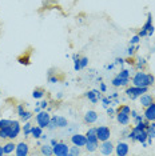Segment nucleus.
Instances as JSON below:
<instances>
[{"label":"nucleus","instance_id":"32","mask_svg":"<svg viewBox=\"0 0 155 156\" xmlns=\"http://www.w3.org/2000/svg\"><path fill=\"white\" fill-rule=\"evenodd\" d=\"M31 118H32V113H31L30 111H24V113L20 116V119H22L23 122H30Z\"/></svg>","mask_w":155,"mask_h":156},{"label":"nucleus","instance_id":"17","mask_svg":"<svg viewBox=\"0 0 155 156\" xmlns=\"http://www.w3.org/2000/svg\"><path fill=\"white\" fill-rule=\"evenodd\" d=\"M96 120H98V112L94 111V109H88L86 112V115H84V122L87 124H94L96 123Z\"/></svg>","mask_w":155,"mask_h":156},{"label":"nucleus","instance_id":"34","mask_svg":"<svg viewBox=\"0 0 155 156\" xmlns=\"http://www.w3.org/2000/svg\"><path fill=\"white\" fill-rule=\"evenodd\" d=\"M17 60H19L20 64H26V66L30 64V56H20Z\"/></svg>","mask_w":155,"mask_h":156},{"label":"nucleus","instance_id":"23","mask_svg":"<svg viewBox=\"0 0 155 156\" xmlns=\"http://www.w3.org/2000/svg\"><path fill=\"white\" fill-rule=\"evenodd\" d=\"M40 154H41V155H45V156H51V155H54V150H52V145H51V144H44V145H41V148H40Z\"/></svg>","mask_w":155,"mask_h":156},{"label":"nucleus","instance_id":"19","mask_svg":"<svg viewBox=\"0 0 155 156\" xmlns=\"http://www.w3.org/2000/svg\"><path fill=\"white\" fill-rule=\"evenodd\" d=\"M116 120H118L119 124L122 126H128L130 123V115L124 112H116Z\"/></svg>","mask_w":155,"mask_h":156},{"label":"nucleus","instance_id":"3","mask_svg":"<svg viewBox=\"0 0 155 156\" xmlns=\"http://www.w3.org/2000/svg\"><path fill=\"white\" fill-rule=\"evenodd\" d=\"M128 83H130V71L128 69H122L111 81V84L114 87H124V86H127Z\"/></svg>","mask_w":155,"mask_h":156},{"label":"nucleus","instance_id":"11","mask_svg":"<svg viewBox=\"0 0 155 156\" xmlns=\"http://www.w3.org/2000/svg\"><path fill=\"white\" fill-rule=\"evenodd\" d=\"M71 143L74 145H78V147H84L87 143V136L82 133H74L71 136Z\"/></svg>","mask_w":155,"mask_h":156},{"label":"nucleus","instance_id":"29","mask_svg":"<svg viewBox=\"0 0 155 156\" xmlns=\"http://www.w3.org/2000/svg\"><path fill=\"white\" fill-rule=\"evenodd\" d=\"M70 155H71V156H78V155H80V147H78V145L70 147Z\"/></svg>","mask_w":155,"mask_h":156},{"label":"nucleus","instance_id":"24","mask_svg":"<svg viewBox=\"0 0 155 156\" xmlns=\"http://www.w3.org/2000/svg\"><path fill=\"white\" fill-rule=\"evenodd\" d=\"M84 147H86V150L88 152H95L98 150V147H99V143H95V141H87Z\"/></svg>","mask_w":155,"mask_h":156},{"label":"nucleus","instance_id":"13","mask_svg":"<svg viewBox=\"0 0 155 156\" xmlns=\"http://www.w3.org/2000/svg\"><path fill=\"white\" fill-rule=\"evenodd\" d=\"M128 151H130V145L124 143V141H119L115 147V154L118 156H126L128 154Z\"/></svg>","mask_w":155,"mask_h":156},{"label":"nucleus","instance_id":"39","mask_svg":"<svg viewBox=\"0 0 155 156\" xmlns=\"http://www.w3.org/2000/svg\"><path fill=\"white\" fill-rule=\"evenodd\" d=\"M136 48H138V47H134V45L131 44V45H130V47L127 48V55H128V56H132V55H134V52H135V49H136Z\"/></svg>","mask_w":155,"mask_h":156},{"label":"nucleus","instance_id":"44","mask_svg":"<svg viewBox=\"0 0 155 156\" xmlns=\"http://www.w3.org/2000/svg\"><path fill=\"white\" fill-rule=\"evenodd\" d=\"M48 81L54 84V83H58V81H59V79H58V77H50V79H48Z\"/></svg>","mask_w":155,"mask_h":156},{"label":"nucleus","instance_id":"42","mask_svg":"<svg viewBox=\"0 0 155 156\" xmlns=\"http://www.w3.org/2000/svg\"><path fill=\"white\" fill-rule=\"evenodd\" d=\"M107 113H108V115H110V116H112V115H114V113H115V109H114V108L107 107Z\"/></svg>","mask_w":155,"mask_h":156},{"label":"nucleus","instance_id":"38","mask_svg":"<svg viewBox=\"0 0 155 156\" xmlns=\"http://www.w3.org/2000/svg\"><path fill=\"white\" fill-rule=\"evenodd\" d=\"M143 120H146V119H144V116H143V115H136L135 118H134V123L138 124V123H140V122H143Z\"/></svg>","mask_w":155,"mask_h":156},{"label":"nucleus","instance_id":"37","mask_svg":"<svg viewBox=\"0 0 155 156\" xmlns=\"http://www.w3.org/2000/svg\"><path fill=\"white\" fill-rule=\"evenodd\" d=\"M139 41H140V36H139V35H135V36L131 37V40H130V44L135 45V44H138Z\"/></svg>","mask_w":155,"mask_h":156},{"label":"nucleus","instance_id":"12","mask_svg":"<svg viewBox=\"0 0 155 156\" xmlns=\"http://www.w3.org/2000/svg\"><path fill=\"white\" fill-rule=\"evenodd\" d=\"M114 144L110 141V139L108 140H104V141H102V145H100V152L103 155L106 156H110L112 152H114Z\"/></svg>","mask_w":155,"mask_h":156},{"label":"nucleus","instance_id":"21","mask_svg":"<svg viewBox=\"0 0 155 156\" xmlns=\"http://www.w3.org/2000/svg\"><path fill=\"white\" fill-rule=\"evenodd\" d=\"M31 135H32L34 139H40L41 135H43V128H41V127H39V126H32Z\"/></svg>","mask_w":155,"mask_h":156},{"label":"nucleus","instance_id":"25","mask_svg":"<svg viewBox=\"0 0 155 156\" xmlns=\"http://www.w3.org/2000/svg\"><path fill=\"white\" fill-rule=\"evenodd\" d=\"M147 133H149V137H151V139L155 137V122L149 123V126H147Z\"/></svg>","mask_w":155,"mask_h":156},{"label":"nucleus","instance_id":"45","mask_svg":"<svg viewBox=\"0 0 155 156\" xmlns=\"http://www.w3.org/2000/svg\"><path fill=\"white\" fill-rule=\"evenodd\" d=\"M123 63H124V60H123L122 58H118L115 60V64H123Z\"/></svg>","mask_w":155,"mask_h":156},{"label":"nucleus","instance_id":"9","mask_svg":"<svg viewBox=\"0 0 155 156\" xmlns=\"http://www.w3.org/2000/svg\"><path fill=\"white\" fill-rule=\"evenodd\" d=\"M52 150H54V155H56V156L70 155V147L66 143H62V141H58V143L52 147Z\"/></svg>","mask_w":155,"mask_h":156},{"label":"nucleus","instance_id":"2","mask_svg":"<svg viewBox=\"0 0 155 156\" xmlns=\"http://www.w3.org/2000/svg\"><path fill=\"white\" fill-rule=\"evenodd\" d=\"M131 140L134 141H139V143H144L149 137V133H147V128H138V127H134V128L130 131L128 136Z\"/></svg>","mask_w":155,"mask_h":156},{"label":"nucleus","instance_id":"6","mask_svg":"<svg viewBox=\"0 0 155 156\" xmlns=\"http://www.w3.org/2000/svg\"><path fill=\"white\" fill-rule=\"evenodd\" d=\"M5 132H7V136H8V139H16L17 136H19L20 131H22V127H20V123L17 122V120H12L11 122V126L8 127V128H4Z\"/></svg>","mask_w":155,"mask_h":156},{"label":"nucleus","instance_id":"4","mask_svg":"<svg viewBox=\"0 0 155 156\" xmlns=\"http://www.w3.org/2000/svg\"><path fill=\"white\" fill-rule=\"evenodd\" d=\"M66 127H68V120L64 116L55 115V116H51V122L48 124L47 128L55 129V128H66Z\"/></svg>","mask_w":155,"mask_h":156},{"label":"nucleus","instance_id":"18","mask_svg":"<svg viewBox=\"0 0 155 156\" xmlns=\"http://www.w3.org/2000/svg\"><path fill=\"white\" fill-rule=\"evenodd\" d=\"M86 98L88 99L91 103H98L102 99V95H100V91L98 90H92V91H88L86 92Z\"/></svg>","mask_w":155,"mask_h":156},{"label":"nucleus","instance_id":"30","mask_svg":"<svg viewBox=\"0 0 155 156\" xmlns=\"http://www.w3.org/2000/svg\"><path fill=\"white\" fill-rule=\"evenodd\" d=\"M74 58V68H75V71H80L82 68H80V58H78L76 55L72 56Z\"/></svg>","mask_w":155,"mask_h":156},{"label":"nucleus","instance_id":"48","mask_svg":"<svg viewBox=\"0 0 155 156\" xmlns=\"http://www.w3.org/2000/svg\"><path fill=\"white\" fill-rule=\"evenodd\" d=\"M0 94H2V91H0Z\"/></svg>","mask_w":155,"mask_h":156},{"label":"nucleus","instance_id":"22","mask_svg":"<svg viewBox=\"0 0 155 156\" xmlns=\"http://www.w3.org/2000/svg\"><path fill=\"white\" fill-rule=\"evenodd\" d=\"M15 148H16V144L13 143V141H8L7 144L3 145V150H4V155L12 154V152L15 151Z\"/></svg>","mask_w":155,"mask_h":156},{"label":"nucleus","instance_id":"31","mask_svg":"<svg viewBox=\"0 0 155 156\" xmlns=\"http://www.w3.org/2000/svg\"><path fill=\"white\" fill-rule=\"evenodd\" d=\"M11 122L12 120H9V119H2L0 120V128H8L11 126Z\"/></svg>","mask_w":155,"mask_h":156},{"label":"nucleus","instance_id":"35","mask_svg":"<svg viewBox=\"0 0 155 156\" xmlns=\"http://www.w3.org/2000/svg\"><path fill=\"white\" fill-rule=\"evenodd\" d=\"M88 66V58H80V68H86Z\"/></svg>","mask_w":155,"mask_h":156},{"label":"nucleus","instance_id":"10","mask_svg":"<svg viewBox=\"0 0 155 156\" xmlns=\"http://www.w3.org/2000/svg\"><path fill=\"white\" fill-rule=\"evenodd\" d=\"M96 135H98V139H99V141L108 140V139H110V136H111L110 127H107V126L96 127Z\"/></svg>","mask_w":155,"mask_h":156},{"label":"nucleus","instance_id":"16","mask_svg":"<svg viewBox=\"0 0 155 156\" xmlns=\"http://www.w3.org/2000/svg\"><path fill=\"white\" fill-rule=\"evenodd\" d=\"M15 154L16 156H27L30 154V148H28V144L22 141V143L16 144V148H15Z\"/></svg>","mask_w":155,"mask_h":156},{"label":"nucleus","instance_id":"26","mask_svg":"<svg viewBox=\"0 0 155 156\" xmlns=\"http://www.w3.org/2000/svg\"><path fill=\"white\" fill-rule=\"evenodd\" d=\"M45 95V91L41 90V88H35L34 92H32V96L34 99H41Z\"/></svg>","mask_w":155,"mask_h":156},{"label":"nucleus","instance_id":"8","mask_svg":"<svg viewBox=\"0 0 155 156\" xmlns=\"http://www.w3.org/2000/svg\"><path fill=\"white\" fill-rule=\"evenodd\" d=\"M149 91L147 87H136V86H132V87H128L126 88V95L131 99V100H135L136 98H139L140 95H143L144 92Z\"/></svg>","mask_w":155,"mask_h":156},{"label":"nucleus","instance_id":"28","mask_svg":"<svg viewBox=\"0 0 155 156\" xmlns=\"http://www.w3.org/2000/svg\"><path fill=\"white\" fill-rule=\"evenodd\" d=\"M31 129H32V126H31L28 122H26V124H24V127H23L24 136H30V135H31Z\"/></svg>","mask_w":155,"mask_h":156},{"label":"nucleus","instance_id":"1","mask_svg":"<svg viewBox=\"0 0 155 156\" xmlns=\"http://www.w3.org/2000/svg\"><path fill=\"white\" fill-rule=\"evenodd\" d=\"M155 84V77L153 73H146L142 69H139V72H136L132 77V86L136 87H151Z\"/></svg>","mask_w":155,"mask_h":156},{"label":"nucleus","instance_id":"14","mask_svg":"<svg viewBox=\"0 0 155 156\" xmlns=\"http://www.w3.org/2000/svg\"><path fill=\"white\" fill-rule=\"evenodd\" d=\"M143 116L147 122H155V101L153 104H150L149 107H146Z\"/></svg>","mask_w":155,"mask_h":156},{"label":"nucleus","instance_id":"15","mask_svg":"<svg viewBox=\"0 0 155 156\" xmlns=\"http://www.w3.org/2000/svg\"><path fill=\"white\" fill-rule=\"evenodd\" d=\"M139 101H140V105L146 108V107H149L150 104H153V103L155 101V99H154V96L151 94L144 92L143 95H140V96H139Z\"/></svg>","mask_w":155,"mask_h":156},{"label":"nucleus","instance_id":"40","mask_svg":"<svg viewBox=\"0 0 155 156\" xmlns=\"http://www.w3.org/2000/svg\"><path fill=\"white\" fill-rule=\"evenodd\" d=\"M24 111H26V109H24L23 104H17V115H19V116H22L23 113H24Z\"/></svg>","mask_w":155,"mask_h":156},{"label":"nucleus","instance_id":"47","mask_svg":"<svg viewBox=\"0 0 155 156\" xmlns=\"http://www.w3.org/2000/svg\"><path fill=\"white\" fill-rule=\"evenodd\" d=\"M56 143H58V140H56V139H51V145H52V147H54Z\"/></svg>","mask_w":155,"mask_h":156},{"label":"nucleus","instance_id":"33","mask_svg":"<svg viewBox=\"0 0 155 156\" xmlns=\"http://www.w3.org/2000/svg\"><path fill=\"white\" fill-rule=\"evenodd\" d=\"M116 112H124V113H128V115H130V112H131V108H130L128 105H121V107L116 109Z\"/></svg>","mask_w":155,"mask_h":156},{"label":"nucleus","instance_id":"36","mask_svg":"<svg viewBox=\"0 0 155 156\" xmlns=\"http://www.w3.org/2000/svg\"><path fill=\"white\" fill-rule=\"evenodd\" d=\"M100 100H102V103H103V107L104 108H107L108 105H111V99L110 98H102Z\"/></svg>","mask_w":155,"mask_h":156},{"label":"nucleus","instance_id":"27","mask_svg":"<svg viewBox=\"0 0 155 156\" xmlns=\"http://www.w3.org/2000/svg\"><path fill=\"white\" fill-rule=\"evenodd\" d=\"M134 64H135V67L138 69H143L144 67H146L147 62H146V59H144V58H139L138 60H136V63H134Z\"/></svg>","mask_w":155,"mask_h":156},{"label":"nucleus","instance_id":"46","mask_svg":"<svg viewBox=\"0 0 155 156\" xmlns=\"http://www.w3.org/2000/svg\"><path fill=\"white\" fill-rule=\"evenodd\" d=\"M4 155V150H3V145L0 144V156H3Z\"/></svg>","mask_w":155,"mask_h":156},{"label":"nucleus","instance_id":"41","mask_svg":"<svg viewBox=\"0 0 155 156\" xmlns=\"http://www.w3.org/2000/svg\"><path fill=\"white\" fill-rule=\"evenodd\" d=\"M38 104L40 105L41 109H45V108H47V105H48V101H41V103H38Z\"/></svg>","mask_w":155,"mask_h":156},{"label":"nucleus","instance_id":"20","mask_svg":"<svg viewBox=\"0 0 155 156\" xmlns=\"http://www.w3.org/2000/svg\"><path fill=\"white\" fill-rule=\"evenodd\" d=\"M86 136H87V141H95V143H99V139H98V135H96V128H94V127H91V128L87 129Z\"/></svg>","mask_w":155,"mask_h":156},{"label":"nucleus","instance_id":"7","mask_svg":"<svg viewBox=\"0 0 155 156\" xmlns=\"http://www.w3.org/2000/svg\"><path fill=\"white\" fill-rule=\"evenodd\" d=\"M50 122H51V115L45 111V109H41L40 112L36 113V123H38L39 127H41V128H47Z\"/></svg>","mask_w":155,"mask_h":156},{"label":"nucleus","instance_id":"5","mask_svg":"<svg viewBox=\"0 0 155 156\" xmlns=\"http://www.w3.org/2000/svg\"><path fill=\"white\" fill-rule=\"evenodd\" d=\"M154 24H153V15L151 13H147V20L146 23H144V26L142 27V30H140V32L138 34L140 37L143 36H151V35L154 34Z\"/></svg>","mask_w":155,"mask_h":156},{"label":"nucleus","instance_id":"43","mask_svg":"<svg viewBox=\"0 0 155 156\" xmlns=\"http://www.w3.org/2000/svg\"><path fill=\"white\" fill-rule=\"evenodd\" d=\"M107 91V86L104 83H100V92H106Z\"/></svg>","mask_w":155,"mask_h":156}]
</instances>
